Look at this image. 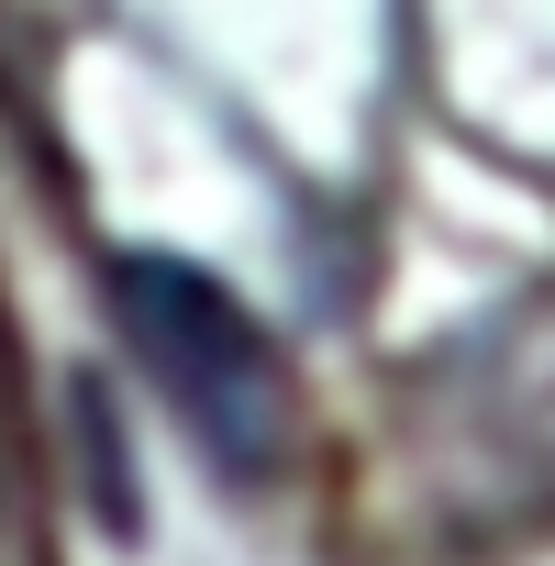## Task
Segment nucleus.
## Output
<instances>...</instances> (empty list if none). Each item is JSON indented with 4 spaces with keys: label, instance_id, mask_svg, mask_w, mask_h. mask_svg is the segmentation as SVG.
Listing matches in <instances>:
<instances>
[{
    "label": "nucleus",
    "instance_id": "nucleus-1",
    "mask_svg": "<svg viewBox=\"0 0 555 566\" xmlns=\"http://www.w3.org/2000/svg\"><path fill=\"white\" fill-rule=\"evenodd\" d=\"M112 323L123 356L145 367V389L178 411V433L200 444L211 478L266 489L301 455V378L278 356V334L189 255H123L112 266Z\"/></svg>",
    "mask_w": 555,
    "mask_h": 566
},
{
    "label": "nucleus",
    "instance_id": "nucleus-2",
    "mask_svg": "<svg viewBox=\"0 0 555 566\" xmlns=\"http://www.w3.org/2000/svg\"><path fill=\"white\" fill-rule=\"evenodd\" d=\"M489 389H478V411H489V444L555 500V312H522L511 334H489Z\"/></svg>",
    "mask_w": 555,
    "mask_h": 566
}]
</instances>
